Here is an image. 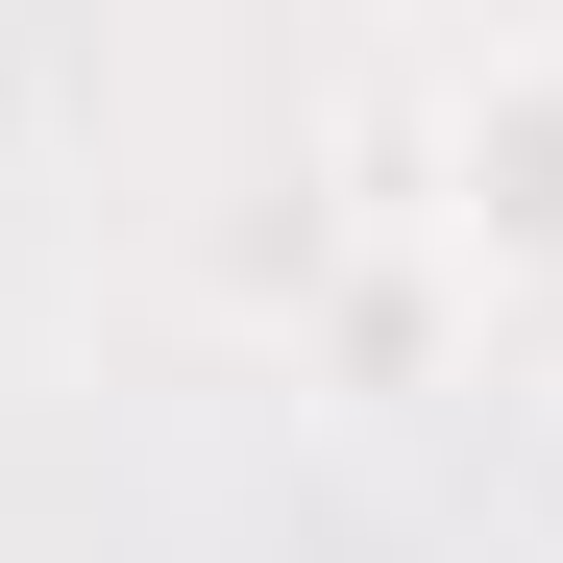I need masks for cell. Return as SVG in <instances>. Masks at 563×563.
<instances>
[{"label":"cell","mask_w":563,"mask_h":563,"mask_svg":"<svg viewBox=\"0 0 563 563\" xmlns=\"http://www.w3.org/2000/svg\"><path fill=\"white\" fill-rule=\"evenodd\" d=\"M393 245L441 269L465 319H539L563 295V25H490V49L417 74V197H393Z\"/></svg>","instance_id":"obj_1"},{"label":"cell","mask_w":563,"mask_h":563,"mask_svg":"<svg viewBox=\"0 0 563 563\" xmlns=\"http://www.w3.org/2000/svg\"><path fill=\"white\" fill-rule=\"evenodd\" d=\"M490 515H515V563H563V367H539L515 441H490Z\"/></svg>","instance_id":"obj_2"}]
</instances>
